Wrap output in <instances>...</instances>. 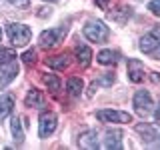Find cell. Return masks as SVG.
Here are the masks:
<instances>
[{
  "label": "cell",
  "mask_w": 160,
  "mask_h": 150,
  "mask_svg": "<svg viewBox=\"0 0 160 150\" xmlns=\"http://www.w3.org/2000/svg\"><path fill=\"white\" fill-rule=\"evenodd\" d=\"M148 10L154 14V16H160V0H152L148 4Z\"/></svg>",
  "instance_id": "cell-23"
},
{
  "label": "cell",
  "mask_w": 160,
  "mask_h": 150,
  "mask_svg": "<svg viewBox=\"0 0 160 150\" xmlns=\"http://www.w3.org/2000/svg\"><path fill=\"white\" fill-rule=\"evenodd\" d=\"M12 108H14V100H12V96H8V94H2V96H0V120L6 118L8 114L12 112Z\"/></svg>",
  "instance_id": "cell-16"
},
{
  "label": "cell",
  "mask_w": 160,
  "mask_h": 150,
  "mask_svg": "<svg viewBox=\"0 0 160 150\" xmlns=\"http://www.w3.org/2000/svg\"><path fill=\"white\" fill-rule=\"evenodd\" d=\"M46 2H58V0H46Z\"/></svg>",
  "instance_id": "cell-29"
},
{
  "label": "cell",
  "mask_w": 160,
  "mask_h": 150,
  "mask_svg": "<svg viewBox=\"0 0 160 150\" xmlns=\"http://www.w3.org/2000/svg\"><path fill=\"white\" fill-rule=\"evenodd\" d=\"M12 136H14V140H16V144L20 146V144L24 142V130H22V122H20V118L18 116H14L12 118Z\"/></svg>",
  "instance_id": "cell-17"
},
{
  "label": "cell",
  "mask_w": 160,
  "mask_h": 150,
  "mask_svg": "<svg viewBox=\"0 0 160 150\" xmlns=\"http://www.w3.org/2000/svg\"><path fill=\"white\" fill-rule=\"evenodd\" d=\"M24 104L30 108H40V106H44V96H42V92L36 88H32L30 92L26 94V100H24Z\"/></svg>",
  "instance_id": "cell-13"
},
{
  "label": "cell",
  "mask_w": 160,
  "mask_h": 150,
  "mask_svg": "<svg viewBox=\"0 0 160 150\" xmlns=\"http://www.w3.org/2000/svg\"><path fill=\"white\" fill-rule=\"evenodd\" d=\"M0 40H2V30H0Z\"/></svg>",
  "instance_id": "cell-30"
},
{
  "label": "cell",
  "mask_w": 160,
  "mask_h": 150,
  "mask_svg": "<svg viewBox=\"0 0 160 150\" xmlns=\"http://www.w3.org/2000/svg\"><path fill=\"white\" fill-rule=\"evenodd\" d=\"M96 60H98L100 64H104V66H108V64H114V62H116V54H114L112 50H100Z\"/></svg>",
  "instance_id": "cell-19"
},
{
  "label": "cell",
  "mask_w": 160,
  "mask_h": 150,
  "mask_svg": "<svg viewBox=\"0 0 160 150\" xmlns=\"http://www.w3.org/2000/svg\"><path fill=\"white\" fill-rule=\"evenodd\" d=\"M82 88H84V82H82V78H70L68 82H66V90H68V94L70 96H78L80 92H82Z\"/></svg>",
  "instance_id": "cell-18"
},
{
  "label": "cell",
  "mask_w": 160,
  "mask_h": 150,
  "mask_svg": "<svg viewBox=\"0 0 160 150\" xmlns=\"http://www.w3.org/2000/svg\"><path fill=\"white\" fill-rule=\"evenodd\" d=\"M12 60H16V52L12 48H0V66L12 62Z\"/></svg>",
  "instance_id": "cell-21"
},
{
  "label": "cell",
  "mask_w": 160,
  "mask_h": 150,
  "mask_svg": "<svg viewBox=\"0 0 160 150\" xmlns=\"http://www.w3.org/2000/svg\"><path fill=\"white\" fill-rule=\"evenodd\" d=\"M76 60H78V64L82 68L90 66V60H92V50H90L88 46H78L76 48Z\"/></svg>",
  "instance_id": "cell-15"
},
{
  "label": "cell",
  "mask_w": 160,
  "mask_h": 150,
  "mask_svg": "<svg viewBox=\"0 0 160 150\" xmlns=\"http://www.w3.org/2000/svg\"><path fill=\"white\" fill-rule=\"evenodd\" d=\"M128 78L132 80V82H144V78H146V70H144V64L140 62L136 58H130L128 60Z\"/></svg>",
  "instance_id": "cell-8"
},
{
  "label": "cell",
  "mask_w": 160,
  "mask_h": 150,
  "mask_svg": "<svg viewBox=\"0 0 160 150\" xmlns=\"http://www.w3.org/2000/svg\"><path fill=\"white\" fill-rule=\"evenodd\" d=\"M22 60H24V64H34L36 62V52L34 50H26L22 54Z\"/></svg>",
  "instance_id": "cell-22"
},
{
  "label": "cell",
  "mask_w": 160,
  "mask_h": 150,
  "mask_svg": "<svg viewBox=\"0 0 160 150\" xmlns=\"http://www.w3.org/2000/svg\"><path fill=\"white\" fill-rule=\"evenodd\" d=\"M108 2H110V0H96V4H98V6L102 8V10H106V8H108Z\"/></svg>",
  "instance_id": "cell-25"
},
{
  "label": "cell",
  "mask_w": 160,
  "mask_h": 150,
  "mask_svg": "<svg viewBox=\"0 0 160 150\" xmlns=\"http://www.w3.org/2000/svg\"><path fill=\"white\" fill-rule=\"evenodd\" d=\"M68 64H70V54H66V52L48 60V66L54 70H64V68H68Z\"/></svg>",
  "instance_id": "cell-14"
},
{
  "label": "cell",
  "mask_w": 160,
  "mask_h": 150,
  "mask_svg": "<svg viewBox=\"0 0 160 150\" xmlns=\"http://www.w3.org/2000/svg\"><path fill=\"white\" fill-rule=\"evenodd\" d=\"M66 34V28H52V30H44L40 34V46L42 48H52L54 44L60 42V38Z\"/></svg>",
  "instance_id": "cell-6"
},
{
  "label": "cell",
  "mask_w": 160,
  "mask_h": 150,
  "mask_svg": "<svg viewBox=\"0 0 160 150\" xmlns=\"http://www.w3.org/2000/svg\"><path fill=\"white\" fill-rule=\"evenodd\" d=\"M56 114L54 112H42L40 114V122H38V134L40 138H48L50 134L56 130Z\"/></svg>",
  "instance_id": "cell-5"
},
{
  "label": "cell",
  "mask_w": 160,
  "mask_h": 150,
  "mask_svg": "<svg viewBox=\"0 0 160 150\" xmlns=\"http://www.w3.org/2000/svg\"><path fill=\"white\" fill-rule=\"evenodd\" d=\"M78 146L80 148H86V150H94L98 148V134L94 130H86V132L80 134L78 138Z\"/></svg>",
  "instance_id": "cell-10"
},
{
  "label": "cell",
  "mask_w": 160,
  "mask_h": 150,
  "mask_svg": "<svg viewBox=\"0 0 160 150\" xmlns=\"http://www.w3.org/2000/svg\"><path fill=\"white\" fill-rule=\"evenodd\" d=\"M6 32H8V38H10V42H12L14 46H26V44L30 42V36H32L30 28L26 26V24H20V22L8 24Z\"/></svg>",
  "instance_id": "cell-1"
},
{
  "label": "cell",
  "mask_w": 160,
  "mask_h": 150,
  "mask_svg": "<svg viewBox=\"0 0 160 150\" xmlns=\"http://www.w3.org/2000/svg\"><path fill=\"white\" fill-rule=\"evenodd\" d=\"M44 84H46L48 90H52V92H58L60 90V78L56 74H46V76H44Z\"/></svg>",
  "instance_id": "cell-20"
},
{
  "label": "cell",
  "mask_w": 160,
  "mask_h": 150,
  "mask_svg": "<svg viewBox=\"0 0 160 150\" xmlns=\"http://www.w3.org/2000/svg\"><path fill=\"white\" fill-rule=\"evenodd\" d=\"M154 118H156V120H160V108L156 110V112H154Z\"/></svg>",
  "instance_id": "cell-27"
},
{
  "label": "cell",
  "mask_w": 160,
  "mask_h": 150,
  "mask_svg": "<svg viewBox=\"0 0 160 150\" xmlns=\"http://www.w3.org/2000/svg\"><path fill=\"white\" fill-rule=\"evenodd\" d=\"M6 2H10L12 6H20V8H26L30 4V0H6Z\"/></svg>",
  "instance_id": "cell-24"
},
{
  "label": "cell",
  "mask_w": 160,
  "mask_h": 150,
  "mask_svg": "<svg viewBox=\"0 0 160 150\" xmlns=\"http://www.w3.org/2000/svg\"><path fill=\"white\" fill-rule=\"evenodd\" d=\"M150 146H152V148H160V140H158V142H154V144H150Z\"/></svg>",
  "instance_id": "cell-28"
},
{
  "label": "cell",
  "mask_w": 160,
  "mask_h": 150,
  "mask_svg": "<svg viewBox=\"0 0 160 150\" xmlns=\"http://www.w3.org/2000/svg\"><path fill=\"white\" fill-rule=\"evenodd\" d=\"M16 76H18V62L16 60L0 66V86H6V84L12 82Z\"/></svg>",
  "instance_id": "cell-9"
},
{
  "label": "cell",
  "mask_w": 160,
  "mask_h": 150,
  "mask_svg": "<svg viewBox=\"0 0 160 150\" xmlns=\"http://www.w3.org/2000/svg\"><path fill=\"white\" fill-rule=\"evenodd\" d=\"M96 118L100 122H114V124H128L132 122V116L122 110H98Z\"/></svg>",
  "instance_id": "cell-3"
},
{
  "label": "cell",
  "mask_w": 160,
  "mask_h": 150,
  "mask_svg": "<svg viewBox=\"0 0 160 150\" xmlns=\"http://www.w3.org/2000/svg\"><path fill=\"white\" fill-rule=\"evenodd\" d=\"M84 36H86L90 42H96V44H102L106 42L108 36H110V30L104 22H100V20H96V22H88L86 26L82 28Z\"/></svg>",
  "instance_id": "cell-2"
},
{
  "label": "cell",
  "mask_w": 160,
  "mask_h": 150,
  "mask_svg": "<svg viewBox=\"0 0 160 150\" xmlns=\"http://www.w3.org/2000/svg\"><path fill=\"white\" fill-rule=\"evenodd\" d=\"M104 148H112V150H120L122 148V132L120 130H108L106 138H104Z\"/></svg>",
  "instance_id": "cell-11"
},
{
  "label": "cell",
  "mask_w": 160,
  "mask_h": 150,
  "mask_svg": "<svg viewBox=\"0 0 160 150\" xmlns=\"http://www.w3.org/2000/svg\"><path fill=\"white\" fill-rule=\"evenodd\" d=\"M158 42H160V40H158V36L154 32L152 34H146V36L140 38V50H142L144 54H152L154 50H156Z\"/></svg>",
  "instance_id": "cell-12"
},
{
  "label": "cell",
  "mask_w": 160,
  "mask_h": 150,
  "mask_svg": "<svg viewBox=\"0 0 160 150\" xmlns=\"http://www.w3.org/2000/svg\"><path fill=\"white\" fill-rule=\"evenodd\" d=\"M152 54H156V56H158V60H160V42H158V46H156V50H154Z\"/></svg>",
  "instance_id": "cell-26"
},
{
  "label": "cell",
  "mask_w": 160,
  "mask_h": 150,
  "mask_svg": "<svg viewBox=\"0 0 160 150\" xmlns=\"http://www.w3.org/2000/svg\"><path fill=\"white\" fill-rule=\"evenodd\" d=\"M132 104H134V110L140 114V116H146V114L152 112V96L148 94V90H138L136 94H134V100H132Z\"/></svg>",
  "instance_id": "cell-4"
},
{
  "label": "cell",
  "mask_w": 160,
  "mask_h": 150,
  "mask_svg": "<svg viewBox=\"0 0 160 150\" xmlns=\"http://www.w3.org/2000/svg\"><path fill=\"white\" fill-rule=\"evenodd\" d=\"M136 132L142 136L144 142H154V140L160 138V124L156 122H144L136 126Z\"/></svg>",
  "instance_id": "cell-7"
}]
</instances>
